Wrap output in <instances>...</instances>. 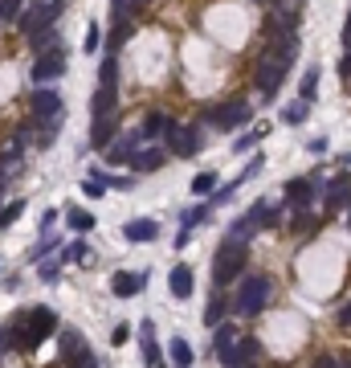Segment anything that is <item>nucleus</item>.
<instances>
[{"label": "nucleus", "mask_w": 351, "mask_h": 368, "mask_svg": "<svg viewBox=\"0 0 351 368\" xmlns=\"http://www.w3.org/2000/svg\"><path fill=\"white\" fill-rule=\"evenodd\" d=\"M57 344H62V356H66V360H74L78 352H86L82 332H78V328H62V332H57Z\"/></svg>", "instance_id": "nucleus-22"}, {"label": "nucleus", "mask_w": 351, "mask_h": 368, "mask_svg": "<svg viewBox=\"0 0 351 368\" xmlns=\"http://www.w3.org/2000/svg\"><path fill=\"white\" fill-rule=\"evenodd\" d=\"M262 168H266V156H253L250 164H245V172H241V176H233V184H245V180H253V176H257Z\"/></svg>", "instance_id": "nucleus-40"}, {"label": "nucleus", "mask_w": 351, "mask_h": 368, "mask_svg": "<svg viewBox=\"0 0 351 368\" xmlns=\"http://www.w3.org/2000/svg\"><path fill=\"white\" fill-rule=\"evenodd\" d=\"M347 221H351V213H347Z\"/></svg>", "instance_id": "nucleus-54"}, {"label": "nucleus", "mask_w": 351, "mask_h": 368, "mask_svg": "<svg viewBox=\"0 0 351 368\" xmlns=\"http://www.w3.org/2000/svg\"><path fill=\"white\" fill-rule=\"evenodd\" d=\"M245 262H250V246H241V242H221V250L217 258H213V283L225 286V283H233L237 274H245Z\"/></svg>", "instance_id": "nucleus-3"}, {"label": "nucleus", "mask_w": 351, "mask_h": 368, "mask_svg": "<svg viewBox=\"0 0 351 368\" xmlns=\"http://www.w3.org/2000/svg\"><path fill=\"white\" fill-rule=\"evenodd\" d=\"M262 139H266V127H253V131H245V135H241V139L233 144V151H237V156H245V151H253L257 144H262Z\"/></svg>", "instance_id": "nucleus-33"}, {"label": "nucleus", "mask_w": 351, "mask_h": 368, "mask_svg": "<svg viewBox=\"0 0 351 368\" xmlns=\"http://www.w3.org/2000/svg\"><path fill=\"white\" fill-rule=\"evenodd\" d=\"M127 335H131V328H127V323H118L115 335H111V344H115V348H118V344H127Z\"/></svg>", "instance_id": "nucleus-46"}, {"label": "nucleus", "mask_w": 351, "mask_h": 368, "mask_svg": "<svg viewBox=\"0 0 351 368\" xmlns=\"http://www.w3.org/2000/svg\"><path fill=\"white\" fill-rule=\"evenodd\" d=\"M339 74H343V78H351V50L343 53V62H339Z\"/></svg>", "instance_id": "nucleus-49"}, {"label": "nucleus", "mask_w": 351, "mask_h": 368, "mask_svg": "<svg viewBox=\"0 0 351 368\" xmlns=\"http://www.w3.org/2000/svg\"><path fill=\"white\" fill-rule=\"evenodd\" d=\"M62 74H66V53L50 50V53H37L33 58V74H29V78H33L37 86H50L53 78H62Z\"/></svg>", "instance_id": "nucleus-7"}, {"label": "nucleus", "mask_w": 351, "mask_h": 368, "mask_svg": "<svg viewBox=\"0 0 351 368\" xmlns=\"http://www.w3.org/2000/svg\"><path fill=\"white\" fill-rule=\"evenodd\" d=\"M57 278H62V270L53 266V262H45V266H41V283H57Z\"/></svg>", "instance_id": "nucleus-44"}, {"label": "nucleus", "mask_w": 351, "mask_h": 368, "mask_svg": "<svg viewBox=\"0 0 351 368\" xmlns=\"http://www.w3.org/2000/svg\"><path fill=\"white\" fill-rule=\"evenodd\" d=\"M33 123H62V94L50 86L33 90Z\"/></svg>", "instance_id": "nucleus-8"}, {"label": "nucleus", "mask_w": 351, "mask_h": 368, "mask_svg": "<svg viewBox=\"0 0 351 368\" xmlns=\"http://www.w3.org/2000/svg\"><path fill=\"white\" fill-rule=\"evenodd\" d=\"M66 221H69L74 234H90V229H94V213H86V209H69Z\"/></svg>", "instance_id": "nucleus-28"}, {"label": "nucleus", "mask_w": 351, "mask_h": 368, "mask_svg": "<svg viewBox=\"0 0 351 368\" xmlns=\"http://www.w3.org/2000/svg\"><path fill=\"white\" fill-rule=\"evenodd\" d=\"M323 205L327 209H351V176H335L323 193Z\"/></svg>", "instance_id": "nucleus-16"}, {"label": "nucleus", "mask_w": 351, "mask_h": 368, "mask_svg": "<svg viewBox=\"0 0 351 368\" xmlns=\"http://www.w3.org/2000/svg\"><path fill=\"white\" fill-rule=\"evenodd\" d=\"M53 332H57V315H53L50 307H33L29 315H21L4 335H9V344H17V348H41Z\"/></svg>", "instance_id": "nucleus-1"}, {"label": "nucleus", "mask_w": 351, "mask_h": 368, "mask_svg": "<svg viewBox=\"0 0 351 368\" xmlns=\"http://www.w3.org/2000/svg\"><path fill=\"white\" fill-rule=\"evenodd\" d=\"M282 193H286V201L294 205V209H311V201H315L318 188H315V180H311V176H299V180L286 184Z\"/></svg>", "instance_id": "nucleus-14"}, {"label": "nucleus", "mask_w": 351, "mask_h": 368, "mask_svg": "<svg viewBox=\"0 0 351 368\" xmlns=\"http://www.w3.org/2000/svg\"><path fill=\"white\" fill-rule=\"evenodd\" d=\"M343 168H351V151H347V156H343Z\"/></svg>", "instance_id": "nucleus-52"}, {"label": "nucleus", "mask_w": 351, "mask_h": 368, "mask_svg": "<svg viewBox=\"0 0 351 368\" xmlns=\"http://www.w3.org/2000/svg\"><path fill=\"white\" fill-rule=\"evenodd\" d=\"M86 53H99V25H86Z\"/></svg>", "instance_id": "nucleus-42"}, {"label": "nucleus", "mask_w": 351, "mask_h": 368, "mask_svg": "<svg viewBox=\"0 0 351 368\" xmlns=\"http://www.w3.org/2000/svg\"><path fill=\"white\" fill-rule=\"evenodd\" d=\"M245 368H253V364H245Z\"/></svg>", "instance_id": "nucleus-55"}, {"label": "nucleus", "mask_w": 351, "mask_h": 368, "mask_svg": "<svg viewBox=\"0 0 351 368\" xmlns=\"http://www.w3.org/2000/svg\"><path fill=\"white\" fill-rule=\"evenodd\" d=\"M204 123H208V127H217V131H233V127L253 123V107L245 99L221 102V107H208V111H204Z\"/></svg>", "instance_id": "nucleus-4"}, {"label": "nucleus", "mask_w": 351, "mask_h": 368, "mask_svg": "<svg viewBox=\"0 0 351 368\" xmlns=\"http://www.w3.org/2000/svg\"><path fill=\"white\" fill-rule=\"evenodd\" d=\"M306 115H311V102H306V99H294L282 111V123H290V127H294V123H306Z\"/></svg>", "instance_id": "nucleus-29"}, {"label": "nucleus", "mask_w": 351, "mask_h": 368, "mask_svg": "<svg viewBox=\"0 0 351 368\" xmlns=\"http://www.w3.org/2000/svg\"><path fill=\"white\" fill-rule=\"evenodd\" d=\"M143 286H147V270H139V274H131V270H118L115 278H111V291H115V299H135Z\"/></svg>", "instance_id": "nucleus-10"}, {"label": "nucleus", "mask_w": 351, "mask_h": 368, "mask_svg": "<svg viewBox=\"0 0 351 368\" xmlns=\"http://www.w3.org/2000/svg\"><path fill=\"white\" fill-rule=\"evenodd\" d=\"M21 213H25V201H9L4 209H0V229H9V225H13Z\"/></svg>", "instance_id": "nucleus-36"}, {"label": "nucleus", "mask_w": 351, "mask_h": 368, "mask_svg": "<svg viewBox=\"0 0 351 368\" xmlns=\"http://www.w3.org/2000/svg\"><path fill=\"white\" fill-rule=\"evenodd\" d=\"M233 193H237V184H225V188H217V193H213V205H221V201H233Z\"/></svg>", "instance_id": "nucleus-43"}, {"label": "nucleus", "mask_w": 351, "mask_h": 368, "mask_svg": "<svg viewBox=\"0 0 351 368\" xmlns=\"http://www.w3.org/2000/svg\"><path fill=\"white\" fill-rule=\"evenodd\" d=\"M90 111H94V115H118L115 86H99V90H94V102H90Z\"/></svg>", "instance_id": "nucleus-21"}, {"label": "nucleus", "mask_w": 351, "mask_h": 368, "mask_svg": "<svg viewBox=\"0 0 351 368\" xmlns=\"http://www.w3.org/2000/svg\"><path fill=\"white\" fill-rule=\"evenodd\" d=\"M192 360H196V356H192V348H188L184 340L176 335V340H172V364H176V368H192Z\"/></svg>", "instance_id": "nucleus-32"}, {"label": "nucleus", "mask_w": 351, "mask_h": 368, "mask_svg": "<svg viewBox=\"0 0 351 368\" xmlns=\"http://www.w3.org/2000/svg\"><path fill=\"white\" fill-rule=\"evenodd\" d=\"M66 262H86V246L78 242V246H69L66 250Z\"/></svg>", "instance_id": "nucleus-45"}, {"label": "nucleus", "mask_w": 351, "mask_h": 368, "mask_svg": "<svg viewBox=\"0 0 351 368\" xmlns=\"http://www.w3.org/2000/svg\"><path fill=\"white\" fill-rule=\"evenodd\" d=\"M53 250H57V237L45 234V237H41V242L33 246V250H29V258H33V262H41V258H45V254H53Z\"/></svg>", "instance_id": "nucleus-39"}, {"label": "nucleus", "mask_w": 351, "mask_h": 368, "mask_svg": "<svg viewBox=\"0 0 351 368\" xmlns=\"http://www.w3.org/2000/svg\"><path fill=\"white\" fill-rule=\"evenodd\" d=\"M343 45L351 50V13H347V21H343Z\"/></svg>", "instance_id": "nucleus-51"}, {"label": "nucleus", "mask_w": 351, "mask_h": 368, "mask_svg": "<svg viewBox=\"0 0 351 368\" xmlns=\"http://www.w3.org/2000/svg\"><path fill=\"white\" fill-rule=\"evenodd\" d=\"M315 368H343V364H339V360H335V356H323V360H318Z\"/></svg>", "instance_id": "nucleus-50"}, {"label": "nucleus", "mask_w": 351, "mask_h": 368, "mask_svg": "<svg viewBox=\"0 0 351 368\" xmlns=\"http://www.w3.org/2000/svg\"><path fill=\"white\" fill-rule=\"evenodd\" d=\"M237 340H241V335H237V328H233V323H221V328H217V340H213V356H217V360H221L225 368L233 364Z\"/></svg>", "instance_id": "nucleus-11"}, {"label": "nucleus", "mask_w": 351, "mask_h": 368, "mask_svg": "<svg viewBox=\"0 0 351 368\" xmlns=\"http://www.w3.org/2000/svg\"><path fill=\"white\" fill-rule=\"evenodd\" d=\"M253 234H257V221L245 213V217H237L233 225H229V234H225V237H229V242H241V246H250Z\"/></svg>", "instance_id": "nucleus-24"}, {"label": "nucleus", "mask_w": 351, "mask_h": 368, "mask_svg": "<svg viewBox=\"0 0 351 368\" xmlns=\"http://www.w3.org/2000/svg\"><path fill=\"white\" fill-rule=\"evenodd\" d=\"M143 148V131H123L106 148V164H131V156Z\"/></svg>", "instance_id": "nucleus-9"}, {"label": "nucleus", "mask_w": 351, "mask_h": 368, "mask_svg": "<svg viewBox=\"0 0 351 368\" xmlns=\"http://www.w3.org/2000/svg\"><path fill=\"white\" fill-rule=\"evenodd\" d=\"M127 37H131V21H115V29H111V41H106V50L118 53L127 45Z\"/></svg>", "instance_id": "nucleus-31"}, {"label": "nucleus", "mask_w": 351, "mask_h": 368, "mask_svg": "<svg viewBox=\"0 0 351 368\" xmlns=\"http://www.w3.org/2000/svg\"><path fill=\"white\" fill-rule=\"evenodd\" d=\"M164 139L172 144V151L176 156H196V151L204 148V135H201V127H188V123H167V131H164Z\"/></svg>", "instance_id": "nucleus-6"}, {"label": "nucleus", "mask_w": 351, "mask_h": 368, "mask_svg": "<svg viewBox=\"0 0 351 368\" xmlns=\"http://www.w3.org/2000/svg\"><path fill=\"white\" fill-rule=\"evenodd\" d=\"M139 4H143V0H111V13H115V21H131V13Z\"/></svg>", "instance_id": "nucleus-37"}, {"label": "nucleus", "mask_w": 351, "mask_h": 368, "mask_svg": "<svg viewBox=\"0 0 351 368\" xmlns=\"http://www.w3.org/2000/svg\"><path fill=\"white\" fill-rule=\"evenodd\" d=\"M167 123H172V119H167L164 111H147V119H143V127H139V131H143V139H164Z\"/></svg>", "instance_id": "nucleus-23"}, {"label": "nucleus", "mask_w": 351, "mask_h": 368, "mask_svg": "<svg viewBox=\"0 0 351 368\" xmlns=\"http://www.w3.org/2000/svg\"><path fill=\"white\" fill-rule=\"evenodd\" d=\"M99 86H118V62H115V53H106V58H102V66H99Z\"/></svg>", "instance_id": "nucleus-30"}, {"label": "nucleus", "mask_w": 351, "mask_h": 368, "mask_svg": "<svg viewBox=\"0 0 351 368\" xmlns=\"http://www.w3.org/2000/svg\"><path fill=\"white\" fill-rule=\"evenodd\" d=\"M269 295H274V283H269L266 274H241L237 291H233V311L237 315H262Z\"/></svg>", "instance_id": "nucleus-2"}, {"label": "nucleus", "mask_w": 351, "mask_h": 368, "mask_svg": "<svg viewBox=\"0 0 351 368\" xmlns=\"http://www.w3.org/2000/svg\"><path fill=\"white\" fill-rule=\"evenodd\" d=\"M62 4H66V0H21L17 25L25 29V33H37V29H45V25H53V21H57Z\"/></svg>", "instance_id": "nucleus-5"}, {"label": "nucleus", "mask_w": 351, "mask_h": 368, "mask_svg": "<svg viewBox=\"0 0 351 368\" xmlns=\"http://www.w3.org/2000/svg\"><path fill=\"white\" fill-rule=\"evenodd\" d=\"M69 368H99V360H94V352H78V356L69 360Z\"/></svg>", "instance_id": "nucleus-41"}, {"label": "nucleus", "mask_w": 351, "mask_h": 368, "mask_svg": "<svg viewBox=\"0 0 351 368\" xmlns=\"http://www.w3.org/2000/svg\"><path fill=\"white\" fill-rule=\"evenodd\" d=\"M208 217H213V205H196V209L184 213V229H196V225H204Z\"/></svg>", "instance_id": "nucleus-35"}, {"label": "nucleus", "mask_w": 351, "mask_h": 368, "mask_svg": "<svg viewBox=\"0 0 351 368\" xmlns=\"http://www.w3.org/2000/svg\"><path fill=\"white\" fill-rule=\"evenodd\" d=\"M139 344H143V360H147V368H160V344H155V323H151V319L139 323Z\"/></svg>", "instance_id": "nucleus-19"}, {"label": "nucleus", "mask_w": 351, "mask_h": 368, "mask_svg": "<svg viewBox=\"0 0 351 368\" xmlns=\"http://www.w3.org/2000/svg\"><path fill=\"white\" fill-rule=\"evenodd\" d=\"M115 127H118V115H94L90 123V148H111V139H115Z\"/></svg>", "instance_id": "nucleus-15"}, {"label": "nucleus", "mask_w": 351, "mask_h": 368, "mask_svg": "<svg viewBox=\"0 0 351 368\" xmlns=\"http://www.w3.org/2000/svg\"><path fill=\"white\" fill-rule=\"evenodd\" d=\"M315 94H318V66H311L306 74H302V99L311 102Z\"/></svg>", "instance_id": "nucleus-38"}, {"label": "nucleus", "mask_w": 351, "mask_h": 368, "mask_svg": "<svg viewBox=\"0 0 351 368\" xmlns=\"http://www.w3.org/2000/svg\"><path fill=\"white\" fill-rule=\"evenodd\" d=\"M0 172H4V176H9V164H0Z\"/></svg>", "instance_id": "nucleus-53"}, {"label": "nucleus", "mask_w": 351, "mask_h": 368, "mask_svg": "<svg viewBox=\"0 0 351 368\" xmlns=\"http://www.w3.org/2000/svg\"><path fill=\"white\" fill-rule=\"evenodd\" d=\"M225 311H229L225 295L213 291V299H208V307H204V323H208V328H221V323H225Z\"/></svg>", "instance_id": "nucleus-25"}, {"label": "nucleus", "mask_w": 351, "mask_h": 368, "mask_svg": "<svg viewBox=\"0 0 351 368\" xmlns=\"http://www.w3.org/2000/svg\"><path fill=\"white\" fill-rule=\"evenodd\" d=\"M167 286H172V295H176V299H192V266H184V262H180V266H172L167 270Z\"/></svg>", "instance_id": "nucleus-17"}, {"label": "nucleus", "mask_w": 351, "mask_h": 368, "mask_svg": "<svg viewBox=\"0 0 351 368\" xmlns=\"http://www.w3.org/2000/svg\"><path fill=\"white\" fill-rule=\"evenodd\" d=\"M192 193H196V197H213V193H217V172H201V176H192Z\"/></svg>", "instance_id": "nucleus-34"}, {"label": "nucleus", "mask_w": 351, "mask_h": 368, "mask_svg": "<svg viewBox=\"0 0 351 368\" xmlns=\"http://www.w3.org/2000/svg\"><path fill=\"white\" fill-rule=\"evenodd\" d=\"M339 328H343V332H351V303L339 311Z\"/></svg>", "instance_id": "nucleus-47"}, {"label": "nucleus", "mask_w": 351, "mask_h": 368, "mask_svg": "<svg viewBox=\"0 0 351 368\" xmlns=\"http://www.w3.org/2000/svg\"><path fill=\"white\" fill-rule=\"evenodd\" d=\"M250 217L257 221V229H269V225H278V217H282V209H278L274 201H266V197H262V201H253Z\"/></svg>", "instance_id": "nucleus-20"}, {"label": "nucleus", "mask_w": 351, "mask_h": 368, "mask_svg": "<svg viewBox=\"0 0 351 368\" xmlns=\"http://www.w3.org/2000/svg\"><path fill=\"white\" fill-rule=\"evenodd\" d=\"M164 160H167L164 148H155V144H143V148L131 156V172H135V176H143V172H155V168H164Z\"/></svg>", "instance_id": "nucleus-12"}, {"label": "nucleus", "mask_w": 351, "mask_h": 368, "mask_svg": "<svg viewBox=\"0 0 351 368\" xmlns=\"http://www.w3.org/2000/svg\"><path fill=\"white\" fill-rule=\"evenodd\" d=\"M111 180V188H131V176H106Z\"/></svg>", "instance_id": "nucleus-48"}, {"label": "nucleus", "mask_w": 351, "mask_h": 368, "mask_svg": "<svg viewBox=\"0 0 351 368\" xmlns=\"http://www.w3.org/2000/svg\"><path fill=\"white\" fill-rule=\"evenodd\" d=\"M257 356H262V340H257V335H241V340H237V352H233V364H229V368L257 364Z\"/></svg>", "instance_id": "nucleus-18"}, {"label": "nucleus", "mask_w": 351, "mask_h": 368, "mask_svg": "<svg viewBox=\"0 0 351 368\" xmlns=\"http://www.w3.org/2000/svg\"><path fill=\"white\" fill-rule=\"evenodd\" d=\"M29 45H33V53H50V50H57V29H53V25H45V29L29 33Z\"/></svg>", "instance_id": "nucleus-26"}, {"label": "nucleus", "mask_w": 351, "mask_h": 368, "mask_svg": "<svg viewBox=\"0 0 351 368\" xmlns=\"http://www.w3.org/2000/svg\"><path fill=\"white\" fill-rule=\"evenodd\" d=\"M86 176H90V180L82 184V193H86V197H90V201H99L102 193H106V188H111V180H106V172H99V168H90V172H86Z\"/></svg>", "instance_id": "nucleus-27"}, {"label": "nucleus", "mask_w": 351, "mask_h": 368, "mask_svg": "<svg viewBox=\"0 0 351 368\" xmlns=\"http://www.w3.org/2000/svg\"><path fill=\"white\" fill-rule=\"evenodd\" d=\"M123 237L131 242V246H143V242H155L160 237V221H151V217H135L123 225Z\"/></svg>", "instance_id": "nucleus-13"}]
</instances>
